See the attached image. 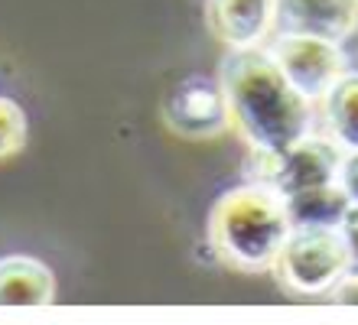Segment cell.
<instances>
[{"instance_id":"obj_1","label":"cell","mask_w":358,"mask_h":325,"mask_svg":"<svg viewBox=\"0 0 358 325\" xmlns=\"http://www.w3.org/2000/svg\"><path fill=\"white\" fill-rule=\"evenodd\" d=\"M222 85L231 108V127L251 153H280L313 133V101L280 72L271 49H228Z\"/></svg>"},{"instance_id":"obj_2","label":"cell","mask_w":358,"mask_h":325,"mask_svg":"<svg viewBox=\"0 0 358 325\" xmlns=\"http://www.w3.org/2000/svg\"><path fill=\"white\" fill-rule=\"evenodd\" d=\"M293 231L287 198L264 182L228 189L208 212V244L228 267L257 273L273 270L287 234Z\"/></svg>"},{"instance_id":"obj_3","label":"cell","mask_w":358,"mask_h":325,"mask_svg":"<svg viewBox=\"0 0 358 325\" xmlns=\"http://www.w3.org/2000/svg\"><path fill=\"white\" fill-rule=\"evenodd\" d=\"M345 241L339 228H296L287 234L273 273L280 283L300 296H320L332 293V287L345 277Z\"/></svg>"},{"instance_id":"obj_4","label":"cell","mask_w":358,"mask_h":325,"mask_svg":"<svg viewBox=\"0 0 358 325\" xmlns=\"http://www.w3.org/2000/svg\"><path fill=\"white\" fill-rule=\"evenodd\" d=\"M339 159L342 147H336V140L310 133L280 153H251V182H264L287 198V195L336 182Z\"/></svg>"},{"instance_id":"obj_5","label":"cell","mask_w":358,"mask_h":325,"mask_svg":"<svg viewBox=\"0 0 358 325\" xmlns=\"http://www.w3.org/2000/svg\"><path fill=\"white\" fill-rule=\"evenodd\" d=\"M271 56L277 59L287 82L306 98V101H322L326 92L349 72V59L339 43L320 36H296V33H277L271 46Z\"/></svg>"},{"instance_id":"obj_6","label":"cell","mask_w":358,"mask_h":325,"mask_svg":"<svg viewBox=\"0 0 358 325\" xmlns=\"http://www.w3.org/2000/svg\"><path fill=\"white\" fill-rule=\"evenodd\" d=\"M163 121L186 140H212L231 127V108L222 78L189 75L166 94Z\"/></svg>"},{"instance_id":"obj_7","label":"cell","mask_w":358,"mask_h":325,"mask_svg":"<svg viewBox=\"0 0 358 325\" xmlns=\"http://www.w3.org/2000/svg\"><path fill=\"white\" fill-rule=\"evenodd\" d=\"M206 27L228 49L264 46L277 27V0H206Z\"/></svg>"},{"instance_id":"obj_8","label":"cell","mask_w":358,"mask_h":325,"mask_svg":"<svg viewBox=\"0 0 358 325\" xmlns=\"http://www.w3.org/2000/svg\"><path fill=\"white\" fill-rule=\"evenodd\" d=\"M277 33L345 43L358 29V0H277Z\"/></svg>"},{"instance_id":"obj_9","label":"cell","mask_w":358,"mask_h":325,"mask_svg":"<svg viewBox=\"0 0 358 325\" xmlns=\"http://www.w3.org/2000/svg\"><path fill=\"white\" fill-rule=\"evenodd\" d=\"M56 296L52 270L36 257H0V306H46Z\"/></svg>"},{"instance_id":"obj_10","label":"cell","mask_w":358,"mask_h":325,"mask_svg":"<svg viewBox=\"0 0 358 325\" xmlns=\"http://www.w3.org/2000/svg\"><path fill=\"white\" fill-rule=\"evenodd\" d=\"M322 121L326 137L336 140V147L358 150V72H345L322 98Z\"/></svg>"},{"instance_id":"obj_11","label":"cell","mask_w":358,"mask_h":325,"mask_svg":"<svg viewBox=\"0 0 358 325\" xmlns=\"http://www.w3.org/2000/svg\"><path fill=\"white\" fill-rule=\"evenodd\" d=\"M349 208L352 205L339 189V182H326V186L287 195V212L296 228H339Z\"/></svg>"},{"instance_id":"obj_12","label":"cell","mask_w":358,"mask_h":325,"mask_svg":"<svg viewBox=\"0 0 358 325\" xmlns=\"http://www.w3.org/2000/svg\"><path fill=\"white\" fill-rule=\"evenodd\" d=\"M27 143V114L17 101L0 94V159L20 153Z\"/></svg>"},{"instance_id":"obj_13","label":"cell","mask_w":358,"mask_h":325,"mask_svg":"<svg viewBox=\"0 0 358 325\" xmlns=\"http://www.w3.org/2000/svg\"><path fill=\"white\" fill-rule=\"evenodd\" d=\"M336 182H339V189L345 192L352 208H358V150H345V153H342Z\"/></svg>"},{"instance_id":"obj_14","label":"cell","mask_w":358,"mask_h":325,"mask_svg":"<svg viewBox=\"0 0 358 325\" xmlns=\"http://www.w3.org/2000/svg\"><path fill=\"white\" fill-rule=\"evenodd\" d=\"M339 231H342V241H345V254H349L345 277H358V208H349V212H345Z\"/></svg>"},{"instance_id":"obj_15","label":"cell","mask_w":358,"mask_h":325,"mask_svg":"<svg viewBox=\"0 0 358 325\" xmlns=\"http://www.w3.org/2000/svg\"><path fill=\"white\" fill-rule=\"evenodd\" d=\"M332 299H336V303L358 306V277H342L339 283L332 287Z\"/></svg>"}]
</instances>
